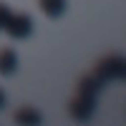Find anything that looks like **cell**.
Wrapping results in <instances>:
<instances>
[{
	"label": "cell",
	"mask_w": 126,
	"mask_h": 126,
	"mask_svg": "<svg viewBox=\"0 0 126 126\" xmlns=\"http://www.w3.org/2000/svg\"><path fill=\"white\" fill-rule=\"evenodd\" d=\"M124 56H106V58H101L96 63V76L103 81V86H109V83L113 81H121L124 78Z\"/></svg>",
	"instance_id": "obj_2"
},
{
	"label": "cell",
	"mask_w": 126,
	"mask_h": 126,
	"mask_svg": "<svg viewBox=\"0 0 126 126\" xmlns=\"http://www.w3.org/2000/svg\"><path fill=\"white\" fill-rule=\"evenodd\" d=\"M33 30H35V25H33V18L28 13H13L8 25H5V33L13 40H25L33 35Z\"/></svg>",
	"instance_id": "obj_3"
},
{
	"label": "cell",
	"mask_w": 126,
	"mask_h": 126,
	"mask_svg": "<svg viewBox=\"0 0 126 126\" xmlns=\"http://www.w3.org/2000/svg\"><path fill=\"white\" fill-rule=\"evenodd\" d=\"M103 88V81L96 76V73H88L78 81V91H76V98L71 101V116L76 121H91V116L96 113L98 106V93Z\"/></svg>",
	"instance_id": "obj_1"
},
{
	"label": "cell",
	"mask_w": 126,
	"mask_h": 126,
	"mask_svg": "<svg viewBox=\"0 0 126 126\" xmlns=\"http://www.w3.org/2000/svg\"><path fill=\"white\" fill-rule=\"evenodd\" d=\"M38 8H40V13H43L46 18L58 20L68 10V0H38Z\"/></svg>",
	"instance_id": "obj_5"
},
{
	"label": "cell",
	"mask_w": 126,
	"mask_h": 126,
	"mask_svg": "<svg viewBox=\"0 0 126 126\" xmlns=\"http://www.w3.org/2000/svg\"><path fill=\"white\" fill-rule=\"evenodd\" d=\"M18 73V53L13 48H3L0 50V76L10 78Z\"/></svg>",
	"instance_id": "obj_4"
},
{
	"label": "cell",
	"mask_w": 126,
	"mask_h": 126,
	"mask_svg": "<svg viewBox=\"0 0 126 126\" xmlns=\"http://www.w3.org/2000/svg\"><path fill=\"white\" fill-rule=\"evenodd\" d=\"M10 15H13V10H10L5 3H0V30H5V25H8Z\"/></svg>",
	"instance_id": "obj_7"
},
{
	"label": "cell",
	"mask_w": 126,
	"mask_h": 126,
	"mask_svg": "<svg viewBox=\"0 0 126 126\" xmlns=\"http://www.w3.org/2000/svg\"><path fill=\"white\" fill-rule=\"evenodd\" d=\"M13 121L20 124V126H38L40 121H43V116H40L33 106H20V109L13 113Z\"/></svg>",
	"instance_id": "obj_6"
},
{
	"label": "cell",
	"mask_w": 126,
	"mask_h": 126,
	"mask_svg": "<svg viewBox=\"0 0 126 126\" xmlns=\"http://www.w3.org/2000/svg\"><path fill=\"white\" fill-rule=\"evenodd\" d=\"M5 106H8V98H5V93H3V91H0V111H3Z\"/></svg>",
	"instance_id": "obj_8"
}]
</instances>
